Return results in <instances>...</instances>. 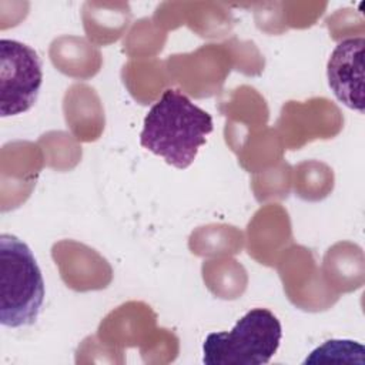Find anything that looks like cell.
I'll use <instances>...</instances> for the list:
<instances>
[{"label":"cell","instance_id":"cell-1","mask_svg":"<svg viewBox=\"0 0 365 365\" xmlns=\"http://www.w3.org/2000/svg\"><path fill=\"white\" fill-rule=\"evenodd\" d=\"M211 131L212 118L205 110L182 91L167 88L144 117L140 144L184 170L194 163Z\"/></svg>","mask_w":365,"mask_h":365},{"label":"cell","instance_id":"cell-2","mask_svg":"<svg viewBox=\"0 0 365 365\" xmlns=\"http://www.w3.org/2000/svg\"><path fill=\"white\" fill-rule=\"evenodd\" d=\"M44 302V281L29 245L11 234L0 235V322L33 325Z\"/></svg>","mask_w":365,"mask_h":365},{"label":"cell","instance_id":"cell-3","mask_svg":"<svg viewBox=\"0 0 365 365\" xmlns=\"http://www.w3.org/2000/svg\"><path fill=\"white\" fill-rule=\"evenodd\" d=\"M282 338L279 319L267 308L242 315L231 331L211 332L202 344L205 365H264L275 355Z\"/></svg>","mask_w":365,"mask_h":365},{"label":"cell","instance_id":"cell-4","mask_svg":"<svg viewBox=\"0 0 365 365\" xmlns=\"http://www.w3.org/2000/svg\"><path fill=\"white\" fill-rule=\"evenodd\" d=\"M43 83L41 60L30 46L0 40V115L29 111L37 101Z\"/></svg>","mask_w":365,"mask_h":365},{"label":"cell","instance_id":"cell-5","mask_svg":"<svg viewBox=\"0 0 365 365\" xmlns=\"http://www.w3.org/2000/svg\"><path fill=\"white\" fill-rule=\"evenodd\" d=\"M364 37L336 44L327 66V77L335 97L346 107L364 113Z\"/></svg>","mask_w":365,"mask_h":365},{"label":"cell","instance_id":"cell-6","mask_svg":"<svg viewBox=\"0 0 365 365\" xmlns=\"http://www.w3.org/2000/svg\"><path fill=\"white\" fill-rule=\"evenodd\" d=\"M354 354L364 355V346L355 341L349 339H331L314 349L304 361V364L311 362H328V361H348V362H359L364 364V359L354 356Z\"/></svg>","mask_w":365,"mask_h":365}]
</instances>
